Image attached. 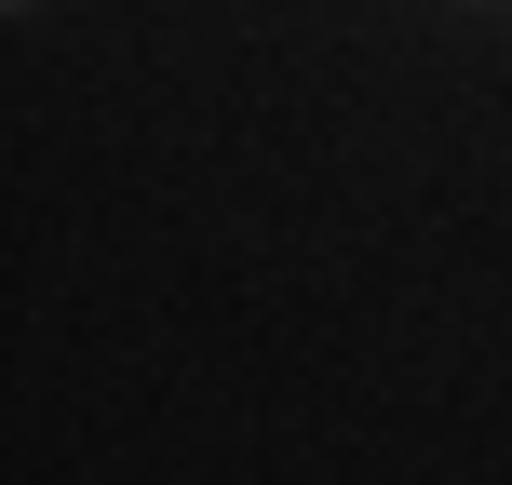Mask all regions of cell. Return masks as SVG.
I'll return each mask as SVG.
<instances>
[{"instance_id":"cell-1","label":"cell","mask_w":512,"mask_h":485,"mask_svg":"<svg viewBox=\"0 0 512 485\" xmlns=\"http://www.w3.org/2000/svg\"><path fill=\"white\" fill-rule=\"evenodd\" d=\"M14 14H27V0H14Z\"/></svg>"}]
</instances>
